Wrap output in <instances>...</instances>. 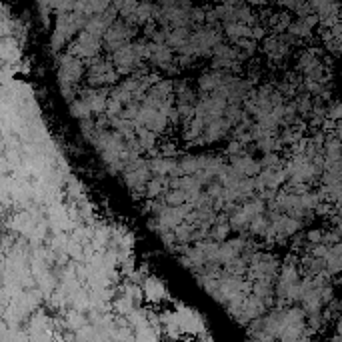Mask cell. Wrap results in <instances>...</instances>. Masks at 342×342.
Here are the masks:
<instances>
[{
	"label": "cell",
	"instance_id": "4fadbf2b",
	"mask_svg": "<svg viewBox=\"0 0 342 342\" xmlns=\"http://www.w3.org/2000/svg\"><path fill=\"white\" fill-rule=\"evenodd\" d=\"M230 230H232V228H230V222L224 220V216H218L216 222L210 226L208 236H210L212 240H216V242H222V240L228 236V232H230Z\"/></svg>",
	"mask_w": 342,
	"mask_h": 342
},
{
	"label": "cell",
	"instance_id": "2e32d148",
	"mask_svg": "<svg viewBox=\"0 0 342 342\" xmlns=\"http://www.w3.org/2000/svg\"><path fill=\"white\" fill-rule=\"evenodd\" d=\"M136 138H138V144L142 150H150L156 144V132H152L146 126H136Z\"/></svg>",
	"mask_w": 342,
	"mask_h": 342
},
{
	"label": "cell",
	"instance_id": "30bf717a",
	"mask_svg": "<svg viewBox=\"0 0 342 342\" xmlns=\"http://www.w3.org/2000/svg\"><path fill=\"white\" fill-rule=\"evenodd\" d=\"M264 310H266V302L260 296H256V294L246 296L242 302V308L238 312V320H254V318L262 316Z\"/></svg>",
	"mask_w": 342,
	"mask_h": 342
},
{
	"label": "cell",
	"instance_id": "d6986e66",
	"mask_svg": "<svg viewBox=\"0 0 342 342\" xmlns=\"http://www.w3.org/2000/svg\"><path fill=\"white\" fill-rule=\"evenodd\" d=\"M224 116L230 120V124L234 126V124H240V120H242V116H244V112L240 110V104H228L226 110H224Z\"/></svg>",
	"mask_w": 342,
	"mask_h": 342
},
{
	"label": "cell",
	"instance_id": "7c38bea8",
	"mask_svg": "<svg viewBox=\"0 0 342 342\" xmlns=\"http://www.w3.org/2000/svg\"><path fill=\"white\" fill-rule=\"evenodd\" d=\"M190 36H192V34H190L188 26H174V28L168 30V40H166V44L178 52V50H182L184 46L190 44Z\"/></svg>",
	"mask_w": 342,
	"mask_h": 342
},
{
	"label": "cell",
	"instance_id": "6da1fadb",
	"mask_svg": "<svg viewBox=\"0 0 342 342\" xmlns=\"http://www.w3.org/2000/svg\"><path fill=\"white\" fill-rule=\"evenodd\" d=\"M134 34H136V24H130L124 18L122 20H114L112 26L104 34V46H106L108 52H114V50H118L120 46L128 44V40H130V38H134Z\"/></svg>",
	"mask_w": 342,
	"mask_h": 342
},
{
	"label": "cell",
	"instance_id": "ffe728a7",
	"mask_svg": "<svg viewBox=\"0 0 342 342\" xmlns=\"http://www.w3.org/2000/svg\"><path fill=\"white\" fill-rule=\"evenodd\" d=\"M180 168H182V174H196L198 172V156L186 154L180 160Z\"/></svg>",
	"mask_w": 342,
	"mask_h": 342
},
{
	"label": "cell",
	"instance_id": "7a4b0ae2",
	"mask_svg": "<svg viewBox=\"0 0 342 342\" xmlns=\"http://www.w3.org/2000/svg\"><path fill=\"white\" fill-rule=\"evenodd\" d=\"M58 64H60V68H58V84L60 86H64V84H76L80 80V76L84 74V66H82V62L76 58V56H72V54H62L60 58H58Z\"/></svg>",
	"mask_w": 342,
	"mask_h": 342
},
{
	"label": "cell",
	"instance_id": "ac0fdd59",
	"mask_svg": "<svg viewBox=\"0 0 342 342\" xmlns=\"http://www.w3.org/2000/svg\"><path fill=\"white\" fill-rule=\"evenodd\" d=\"M186 200H188V196H186V192H184L182 188H172L170 192L166 194V204H170V206L186 204Z\"/></svg>",
	"mask_w": 342,
	"mask_h": 342
},
{
	"label": "cell",
	"instance_id": "5b68a950",
	"mask_svg": "<svg viewBox=\"0 0 342 342\" xmlns=\"http://www.w3.org/2000/svg\"><path fill=\"white\" fill-rule=\"evenodd\" d=\"M100 50V40L98 36L90 34V32H80L78 36H76V40L68 46V54L80 58V56H86V58H92L94 54H98Z\"/></svg>",
	"mask_w": 342,
	"mask_h": 342
},
{
	"label": "cell",
	"instance_id": "52a82bcc",
	"mask_svg": "<svg viewBox=\"0 0 342 342\" xmlns=\"http://www.w3.org/2000/svg\"><path fill=\"white\" fill-rule=\"evenodd\" d=\"M148 60L158 66V68H168L170 74H174L172 70V60H174V54H172V48L168 44H158V42H152L150 44V56Z\"/></svg>",
	"mask_w": 342,
	"mask_h": 342
},
{
	"label": "cell",
	"instance_id": "484cf974",
	"mask_svg": "<svg viewBox=\"0 0 342 342\" xmlns=\"http://www.w3.org/2000/svg\"><path fill=\"white\" fill-rule=\"evenodd\" d=\"M322 238H324V236H322L320 230H310V232H308V240H310V242H320Z\"/></svg>",
	"mask_w": 342,
	"mask_h": 342
},
{
	"label": "cell",
	"instance_id": "5bb4252c",
	"mask_svg": "<svg viewBox=\"0 0 342 342\" xmlns=\"http://www.w3.org/2000/svg\"><path fill=\"white\" fill-rule=\"evenodd\" d=\"M252 294L260 296L266 302V306H270V304H272V296H274L272 282H268V280H256L254 286H252Z\"/></svg>",
	"mask_w": 342,
	"mask_h": 342
},
{
	"label": "cell",
	"instance_id": "277c9868",
	"mask_svg": "<svg viewBox=\"0 0 342 342\" xmlns=\"http://www.w3.org/2000/svg\"><path fill=\"white\" fill-rule=\"evenodd\" d=\"M112 62H114V66H116V70L122 72V74L132 72V70H136L144 64L140 60L136 48H134V42H128V44L120 46L118 50H114L112 52Z\"/></svg>",
	"mask_w": 342,
	"mask_h": 342
},
{
	"label": "cell",
	"instance_id": "9c48e42d",
	"mask_svg": "<svg viewBox=\"0 0 342 342\" xmlns=\"http://www.w3.org/2000/svg\"><path fill=\"white\" fill-rule=\"evenodd\" d=\"M150 162V170L154 174L160 176H180L182 168H180V160L170 158V156H158V158H152Z\"/></svg>",
	"mask_w": 342,
	"mask_h": 342
},
{
	"label": "cell",
	"instance_id": "d4e9b609",
	"mask_svg": "<svg viewBox=\"0 0 342 342\" xmlns=\"http://www.w3.org/2000/svg\"><path fill=\"white\" fill-rule=\"evenodd\" d=\"M328 116L334 118V120H340L342 118V102L340 104H332L330 110H328Z\"/></svg>",
	"mask_w": 342,
	"mask_h": 342
},
{
	"label": "cell",
	"instance_id": "e0dca14e",
	"mask_svg": "<svg viewBox=\"0 0 342 342\" xmlns=\"http://www.w3.org/2000/svg\"><path fill=\"white\" fill-rule=\"evenodd\" d=\"M166 186H170L168 182H166V178L164 176H160V174H156L154 178H150L148 182H146V196L148 198H154V196H158L162 190L166 188Z\"/></svg>",
	"mask_w": 342,
	"mask_h": 342
},
{
	"label": "cell",
	"instance_id": "ba28073f",
	"mask_svg": "<svg viewBox=\"0 0 342 342\" xmlns=\"http://www.w3.org/2000/svg\"><path fill=\"white\" fill-rule=\"evenodd\" d=\"M230 120H228L226 116H218V118H212L208 124H206V128H204V132H202V140H204V144H212V142H218L220 138H224L226 136V132L230 130Z\"/></svg>",
	"mask_w": 342,
	"mask_h": 342
},
{
	"label": "cell",
	"instance_id": "44dd1931",
	"mask_svg": "<svg viewBox=\"0 0 342 342\" xmlns=\"http://www.w3.org/2000/svg\"><path fill=\"white\" fill-rule=\"evenodd\" d=\"M256 146L266 154V152H274V150L278 148V142L272 138V134H264V136H260V138L256 140Z\"/></svg>",
	"mask_w": 342,
	"mask_h": 342
},
{
	"label": "cell",
	"instance_id": "8992f818",
	"mask_svg": "<svg viewBox=\"0 0 342 342\" xmlns=\"http://www.w3.org/2000/svg\"><path fill=\"white\" fill-rule=\"evenodd\" d=\"M150 172H152L150 170V162H146V160L142 164H138L136 168L124 170V182H126V186L132 190L136 196L144 192V186L150 180Z\"/></svg>",
	"mask_w": 342,
	"mask_h": 342
},
{
	"label": "cell",
	"instance_id": "8fae6325",
	"mask_svg": "<svg viewBox=\"0 0 342 342\" xmlns=\"http://www.w3.org/2000/svg\"><path fill=\"white\" fill-rule=\"evenodd\" d=\"M230 166L242 176V178H254L256 174H260L262 164L256 162L254 158H250L248 154H240V156H232Z\"/></svg>",
	"mask_w": 342,
	"mask_h": 342
},
{
	"label": "cell",
	"instance_id": "9a60e30c",
	"mask_svg": "<svg viewBox=\"0 0 342 342\" xmlns=\"http://www.w3.org/2000/svg\"><path fill=\"white\" fill-rule=\"evenodd\" d=\"M70 114H72L74 118L82 120V118H90L94 112L90 110V106L86 104V100H84V98H76V100H72V102H70Z\"/></svg>",
	"mask_w": 342,
	"mask_h": 342
},
{
	"label": "cell",
	"instance_id": "603a6c76",
	"mask_svg": "<svg viewBox=\"0 0 342 342\" xmlns=\"http://www.w3.org/2000/svg\"><path fill=\"white\" fill-rule=\"evenodd\" d=\"M110 96H112V98H118L120 102H130V100H132V92H128L122 84L116 86V88H112V90H110Z\"/></svg>",
	"mask_w": 342,
	"mask_h": 342
},
{
	"label": "cell",
	"instance_id": "3957f363",
	"mask_svg": "<svg viewBox=\"0 0 342 342\" xmlns=\"http://www.w3.org/2000/svg\"><path fill=\"white\" fill-rule=\"evenodd\" d=\"M118 80V70L114 66V62L110 60H96L90 66L88 72V82L90 86H104V84H114Z\"/></svg>",
	"mask_w": 342,
	"mask_h": 342
},
{
	"label": "cell",
	"instance_id": "7402d4cb",
	"mask_svg": "<svg viewBox=\"0 0 342 342\" xmlns=\"http://www.w3.org/2000/svg\"><path fill=\"white\" fill-rule=\"evenodd\" d=\"M326 156H328V160H340L342 158V144L338 140H330L326 144Z\"/></svg>",
	"mask_w": 342,
	"mask_h": 342
},
{
	"label": "cell",
	"instance_id": "cb8c5ba5",
	"mask_svg": "<svg viewBox=\"0 0 342 342\" xmlns=\"http://www.w3.org/2000/svg\"><path fill=\"white\" fill-rule=\"evenodd\" d=\"M122 112V102L118 98H108V104H106V114L108 116H116V114Z\"/></svg>",
	"mask_w": 342,
	"mask_h": 342
}]
</instances>
